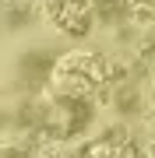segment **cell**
Here are the masks:
<instances>
[{
  "label": "cell",
  "instance_id": "obj_1",
  "mask_svg": "<svg viewBox=\"0 0 155 158\" xmlns=\"http://www.w3.org/2000/svg\"><path fill=\"white\" fill-rule=\"evenodd\" d=\"M99 81H102V63L92 53H71V56L60 60L57 67V85L67 91V95H85L92 91Z\"/></svg>",
  "mask_w": 155,
  "mask_h": 158
},
{
  "label": "cell",
  "instance_id": "obj_2",
  "mask_svg": "<svg viewBox=\"0 0 155 158\" xmlns=\"http://www.w3.org/2000/svg\"><path fill=\"white\" fill-rule=\"evenodd\" d=\"M50 18L67 35H85L92 25V4L88 0H50Z\"/></svg>",
  "mask_w": 155,
  "mask_h": 158
},
{
  "label": "cell",
  "instance_id": "obj_3",
  "mask_svg": "<svg viewBox=\"0 0 155 158\" xmlns=\"http://www.w3.org/2000/svg\"><path fill=\"white\" fill-rule=\"evenodd\" d=\"M123 7H131L134 14H155V0H120Z\"/></svg>",
  "mask_w": 155,
  "mask_h": 158
}]
</instances>
